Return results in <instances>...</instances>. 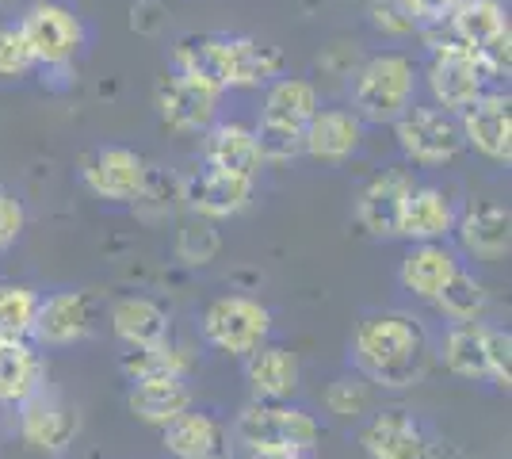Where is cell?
Returning <instances> with one entry per match:
<instances>
[{
  "label": "cell",
  "instance_id": "obj_37",
  "mask_svg": "<svg viewBox=\"0 0 512 459\" xmlns=\"http://www.w3.org/2000/svg\"><path fill=\"white\" fill-rule=\"evenodd\" d=\"M325 402H329V410L341 417H356L367 410V383L363 379H352V375H344L337 379L329 394H325Z\"/></svg>",
  "mask_w": 512,
  "mask_h": 459
},
{
  "label": "cell",
  "instance_id": "obj_2",
  "mask_svg": "<svg viewBox=\"0 0 512 459\" xmlns=\"http://www.w3.org/2000/svg\"><path fill=\"white\" fill-rule=\"evenodd\" d=\"M356 360L363 372L386 387H413L425 375L428 341L417 322H409L402 314H383L360 326Z\"/></svg>",
  "mask_w": 512,
  "mask_h": 459
},
{
  "label": "cell",
  "instance_id": "obj_18",
  "mask_svg": "<svg viewBox=\"0 0 512 459\" xmlns=\"http://www.w3.org/2000/svg\"><path fill=\"white\" fill-rule=\"evenodd\" d=\"M203 153H207V165H211V169L241 176V180H253L256 169H260L256 138H253V131L241 127V123H222V127H214Z\"/></svg>",
  "mask_w": 512,
  "mask_h": 459
},
{
  "label": "cell",
  "instance_id": "obj_36",
  "mask_svg": "<svg viewBox=\"0 0 512 459\" xmlns=\"http://www.w3.org/2000/svg\"><path fill=\"white\" fill-rule=\"evenodd\" d=\"M486 375H493L505 391L512 383V337L509 329H486Z\"/></svg>",
  "mask_w": 512,
  "mask_h": 459
},
{
  "label": "cell",
  "instance_id": "obj_31",
  "mask_svg": "<svg viewBox=\"0 0 512 459\" xmlns=\"http://www.w3.org/2000/svg\"><path fill=\"white\" fill-rule=\"evenodd\" d=\"M123 372H127L134 383H150V379H180L184 360H180V352L165 349V341H161V345H138L134 352L123 356Z\"/></svg>",
  "mask_w": 512,
  "mask_h": 459
},
{
  "label": "cell",
  "instance_id": "obj_22",
  "mask_svg": "<svg viewBox=\"0 0 512 459\" xmlns=\"http://www.w3.org/2000/svg\"><path fill=\"white\" fill-rule=\"evenodd\" d=\"M455 272H459V264H455V257H451L448 249L436 245V241H425L402 264V284L413 295H421V299H436Z\"/></svg>",
  "mask_w": 512,
  "mask_h": 459
},
{
  "label": "cell",
  "instance_id": "obj_11",
  "mask_svg": "<svg viewBox=\"0 0 512 459\" xmlns=\"http://www.w3.org/2000/svg\"><path fill=\"white\" fill-rule=\"evenodd\" d=\"M214 104H218V92L184 73L157 85V111L176 131H203L214 119Z\"/></svg>",
  "mask_w": 512,
  "mask_h": 459
},
{
  "label": "cell",
  "instance_id": "obj_29",
  "mask_svg": "<svg viewBox=\"0 0 512 459\" xmlns=\"http://www.w3.org/2000/svg\"><path fill=\"white\" fill-rule=\"evenodd\" d=\"M444 360L455 375L463 379H482L486 375V326H474L463 322L448 333V345H444Z\"/></svg>",
  "mask_w": 512,
  "mask_h": 459
},
{
  "label": "cell",
  "instance_id": "obj_15",
  "mask_svg": "<svg viewBox=\"0 0 512 459\" xmlns=\"http://www.w3.org/2000/svg\"><path fill=\"white\" fill-rule=\"evenodd\" d=\"M360 146V119L352 111H318L302 127V150L321 161H341Z\"/></svg>",
  "mask_w": 512,
  "mask_h": 459
},
{
  "label": "cell",
  "instance_id": "obj_41",
  "mask_svg": "<svg viewBox=\"0 0 512 459\" xmlns=\"http://www.w3.org/2000/svg\"><path fill=\"white\" fill-rule=\"evenodd\" d=\"M203 459H218V456H203Z\"/></svg>",
  "mask_w": 512,
  "mask_h": 459
},
{
  "label": "cell",
  "instance_id": "obj_30",
  "mask_svg": "<svg viewBox=\"0 0 512 459\" xmlns=\"http://www.w3.org/2000/svg\"><path fill=\"white\" fill-rule=\"evenodd\" d=\"M436 306L448 314L451 322H474L482 310H486V287L478 284L474 276H467V272H455L448 284H444V291L436 295Z\"/></svg>",
  "mask_w": 512,
  "mask_h": 459
},
{
  "label": "cell",
  "instance_id": "obj_16",
  "mask_svg": "<svg viewBox=\"0 0 512 459\" xmlns=\"http://www.w3.org/2000/svg\"><path fill=\"white\" fill-rule=\"evenodd\" d=\"M35 337L46 341V345H69V341H77V337H85L88 333V299L81 291H65V295H54V299H46L39 303L35 310Z\"/></svg>",
  "mask_w": 512,
  "mask_h": 459
},
{
  "label": "cell",
  "instance_id": "obj_25",
  "mask_svg": "<svg viewBox=\"0 0 512 459\" xmlns=\"http://www.w3.org/2000/svg\"><path fill=\"white\" fill-rule=\"evenodd\" d=\"M43 360L23 341H0V402H23L43 387Z\"/></svg>",
  "mask_w": 512,
  "mask_h": 459
},
{
  "label": "cell",
  "instance_id": "obj_35",
  "mask_svg": "<svg viewBox=\"0 0 512 459\" xmlns=\"http://www.w3.org/2000/svg\"><path fill=\"white\" fill-rule=\"evenodd\" d=\"M31 66L35 54L23 43L20 27H0V77H23Z\"/></svg>",
  "mask_w": 512,
  "mask_h": 459
},
{
  "label": "cell",
  "instance_id": "obj_13",
  "mask_svg": "<svg viewBox=\"0 0 512 459\" xmlns=\"http://www.w3.org/2000/svg\"><path fill=\"white\" fill-rule=\"evenodd\" d=\"M85 180L96 196L134 199L146 188V161L130 150H100L85 161Z\"/></svg>",
  "mask_w": 512,
  "mask_h": 459
},
{
  "label": "cell",
  "instance_id": "obj_23",
  "mask_svg": "<svg viewBox=\"0 0 512 459\" xmlns=\"http://www.w3.org/2000/svg\"><path fill=\"white\" fill-rule=\"evenodd\" d=\"M111 326L130 349L161 345L169 337V314L157 303H150V299H119L115 310H111Z\"/></svg>",
  "mask_w": 512,
  "mask_h": 459
},
{
  "label": "cell",
  "instance_id": "obj_26",
  "mask_svg": "<svg viewBox=\"0 0 512 459\" xmlns=\"http://www.w3.org/2000/svg\"><path fill=\"white\" fill-rule=\"evenodd\" d=\"M218 444H222V433L207 414H176L165 425V448H169L176 459H203V456H218Z\"/></svg>",
  "mask_w": 512,
  "mask_h": 459
},
{
  "label": "cell",
  "instance_id": "obj_20",
  "mask_svg": "<svg viewBox=\"0 0 512 459\" xmlns=\"http://www.w3.org/2000/svg\"><path fill=\"white\" fill-rule=\"evenodd\" d=\"M509 211L505 207H497V203H478V207H470L463 222H459V241L467 245V253L474 257H501V253H509V241H512V230H509Z\"/></svg>",
  "mask_w": 512,
  "mask_h": 459
},
{
  "label": "cell",
  "instance_id": "obj_1",
  "mask_svg": "<svg viewBox=\"0 0 512 459\" xmlns=\"http://www.w3.org/2000/svg\"><path fill=\"white\" fill-rule=\"evenodd\" d=\"M172 62L184 77L203 81L207 88H249L268 77H276L283 66V54L276 46H264L256 39H226V35H199L180 39L172 50Z\"/></svg>",
  "mask_w": 512,
  "mask_h": 459
},
{
  "label": "cell",
  "instance_id": "obj_28",
  "mask_svg": "<svg viewBox=\"0 0 512 459\" xmlns=\"http://www.w3.org/2000/svg\"><path fill=\"white\" fill-rule=\"evenodd\" d=\"M245 372L256 391L268 398H287L299 387V360L287 349H253Z\"/></svg>",
  "mask_w": 512,
  "mask_h": 459
},
{
  "label": "cell",
  "instance_id": "obj_33",
  "mask_svg": "<svg viewBox=\"0 0 512 459\" xmlns=\"http://www.w3.org/2000/svg\"><path fill=\"white\" fill-rule=\"evenodd\" d=\"M371 20L390 35H409L428 20V0H371Z\"/></svg>",
  "mask_w": 512,
  "mask_h": 459
},
{
  "label": "cell",
  "instance_id": "obj_19",
  "mask_svg": "<svg viewBox=\"0 0 512 459\" xmlns=\"http://www.w3.org/2000/svg\"><path fill=\"white\" fill-rule=\"evenodd\" d=\"M249 192H253V180L218 173V169H207V173L188 180V203H192L199 215H211V219L237 215L249 203Z\"/></svg>",
  "mask_w": 512,
  "mask_h": 459
},
{
  "label": "cell",
  "instance_id": "obj_21",
  "mask_svg": "<svg viewBox=\"0 0 512 459\" xmlns=\"http://www.w3.org/2000/svg\"><path fill=\"white\" fill-rule=\"evenodd\" d=\"M451 226H455V211H451L444 192H436V188H413L406 196L398 234H406L413 241H436L444 238Z\"/></svg>",
  "mask_w": 512,
  "mask_h": 459
},
{
  "label": "cell",
  "instance_id": "obj_27",
  "mask_svg": "<svg viewBox=\"0 0 512 459\" xmlns=\"http://www.w3.org/2000/svg\"><path fill=\"white\" fill-rule=\"evenodd\" d=\"M318 115V92L310 81L299 77H287L268 92V104H264V119L268 123H283V127H295L302 131L310 119Z\"/></svg>",
  "mask_w": 512,
  "mask_h": 459
},
{
  "label": "cell",
  "instance_id": "obj_3",
  "mask_svg": "<svg viewBox=\"0 0 512 459\" xmlns=\"http://www.w3.org/2000/svg\"><path fill=\"white\" fill-rule=\"evenodd\" d=\"M451 27L467 43L470 58L486 73H505L509 69V20H505L497 0H463V4H455Z\"/></svg>",
  "mask_w": 512,
  "mask_h": 459
},
{
  "label": "cell",
  "instance_id": "obj_4",
  "mask_svg": "<svg viewBox=\"0 0 512 459\" xmlns=\"http://www.w3.org/2000/svg\"><path fill=\"white\" fill-rule=\"evenodd\" d=\"M409 100H413V66L409 58L398 54H383L371 58L356 77V108L375 119V123H390L398 115H406Z\"/></svg>",
  "mask_w": 512,
  "mask_h": 459
},
{
  "label": "cell",
  "instance_id": "obj_32",
  "mask_svg": "<svg viewBox=\"0 0 512 459\" xmlns=\"http://www.w3.org/2000/svg\"><path fill=\"white\" fill-rule=\"evenodd\" d=\"M39 299L35 291L16 284H0V341H23L31 333Z\"/></svg>",
  "mask_w": 512,
  "mask_h": 459
},
{
  "label": "cell",
  "instance_id": "obj_5",
  "mask_svg": "<svg viewBox=\"0 0 512 459\" xmlns=\"http://www.w3.org/2000/svg\"><path fill=\"white\" fill-rule=\"evenodd\" d=\"M237 437L253 452H276V448L306 452L318 444V421L291 406H249L237 417Z\"/></svg>",
  "mask_w": 512,
  "mask_h": 459
},
{
  "label": "cell",
  "instance_id": "obj_8",
  "mask_svg": "<svg viewBox=\"0 0 512 459\" xmlns=\"http://www.w3.org/2000/svg\"><path fill=\"white\" fill-rule=\"evenodd\" d=\"M20 429L23 440L39 452H50V456H62L69 448V440L77 437V414L65 406L58 394H50L46 387L31 391L20 402Z\"/></svg>",
  "mask_w": 512,
  "mask_h": 459
},
{
  "label": "cell",
  "instance_id": "obj_40",
  "mask_svg": "<svg viewBox=\"0 0 512 459\" xmlns=\"http://www.w3.org/2000/svg\"><path fill=\"white\" fill-rule=\"evenodd\" d=\"M428 4H451V8H455V4H463V0H428Z\"/></svg>",
  "mask_w": 512,
  "mask_h": 459
},
{
  "label": "cell",
  "instance_id": "obj_6",
  "mask_svg": "<svg viewBox=\"0 0 512 459\" xmlns=\"http://www.w3.org/2000/svg\"><path fill=\"white\" fill-rule=\"evenodd\" d=\"M268 329H272L268 310L260 303H253V299H241V295L218 299L203 314V333H207V341H211L214 349L222 352L260 349V341L268 337Z\"/></svg>",
  "mask_w": 512,
  "mask_h": 459
},
{
  "label": "cell",
  "instance_id": "obj_9",
  "mask_svg": "<svg viewBox=\"0 0 512 459\" xmlns=\"http://www.w3.org/2000/svg\"><path fill=\"white\" fill-rule=\"evenodd\" d=\"M23 43L31 46L35 62H65L81 46V23L62 4H35L20 23Z\"/></svg>",
  "mask_w": 512,
  "mask_h": 459
},
{
  "label": "cell",
  "instance_id": "obj_7",
  "mask_svg": "<svg viewBox=\"0 0 512 459\" xmlns=\"http://www.w3.org/2000/svg\"><path fill=\"white\" fill-rule=\"evenodd\" d=\"M394 123H398V146H402L413 161L444 165V161H451L455 153L463 150V131H459V123L451 119L448 111L417 108V111L398 115Z\"/></svg>",
  "mask_w": 512,
  "mask_h": 459
},
{
  "label": "cell",
  "instance_id": "obj_14",
  "mask_svg": "<svg viewBox=\"0 0 512 459\" xmlns=\"http://www.w3.org/2000/svg\"><path fill=\"white\" fill-rule=\"evenodd\" d=\"M428 85H432V96L444 108H470L482 96L486 69L478 66L470 54H448L428 69Z\"/></svg>",
  "mask_w": 512,
  "mask_h": 459
},
{
  "label": "cell",
  "instance_id": "obj_34",
  "mask_svg": "<svg viewBox=\"0 0 512 459\" xmlns=\"http://www.w3.org/2000/svg\"><path fill=\"white\" fill-rule=\"evenodd\" d=\"M253 138H256L260 161H291V157L302 153V131L283 127V123H268V119H264L253 131Z\"/></svg>",
  "mask_w": 512,
  "mask_h": 459
},
{
  "label": "cell",
  "instance_id": "obj_24",
  "mask_svg": "<svg viewBox=\"0 0 512 459\" xmlns=\"http://www.w3.org/2000/svg\"><path fill=\"white\" fill-rule=\"evenodd\" d=\"M130 410L150 421V425H169L176 414L192 410V391L180 379H150V383H134L130 391Z\"/></svg>",
  "mask_w": 512,
  "mask_h": 459
},
{
  "label": "cell",
  "instance_id": "obj_17",
  "mask_svg": "<svg viewBox=\"0 0 512 459\" xmlns=\"http://www.w3.org/2000/svg\"><path fill=\"white\" fill-rule=\"evenodd\" d=\"M363 448L371 459H425V433L406 414L375 417L363 433Z\"/></svg>",
  "mask_w": 512,
  "mask_h": 459
},
{
  "label": "cell",
  "instance_id": "obj_10",
  "mask_svg": "<svg viewBox=\"0 0 512 459\" xmlns=\"http://www.w3.org/2000/svg\"><path fill=\"white\" fill-rule=\"evenodd\" d=\"M463 142H470L478 153L493 161L512 157V108L509 96H478L470 108H463Z\"/></svg>",
  "mask_w": 512,
  "mask_h": 459
},
{
  "label": "cell",
  "instance_id": "obj_39",
  "mask_svg": "<svg viewBox=\"0 0 512 459\" xmlns=\"http://www.w3.org/2000/svg\"><path fill=\"white\" fill-rule=\"evenodd\" d=\"M253 459H306L295 448H276V452H253Z\"/></svg>",
  "mask_w": 512,
  "mask_h": 459
},
{
  "label": "cell",
  "instance_id": "obj_12",
  "mask_svg": "<svg viewBox=\"0 0 512 459\" xmlns=\"http://www.w3.org/2000/svg\"><path fill=\"white\" fill-rule=\"evenodd\" d=\"M409 192H413V184H409L406 173L375 176L360 192V203H356L363 230L375 234V238H394L398 226H402V207H406Z\"/></svg>",
  "mask_w": 512,
  "mask_h": 459
},
{
  "label": "cell",
  "instance_id": "obj_38",
  "mask_svg": "<svg viewBox=\"0 0 512 459\" xmlns=\"http://www.w3.org/2000/svg\"><path fill=\"white\" fill-rule=\"evenodd\" d=\"M23 230V207L8 192H0V249L12 245Z\"/></svg>",
  "mask_w": 512,
  "mask_h": 459
}]
</instances>
